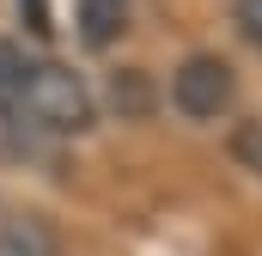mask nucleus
<instances>
[{"label": "nucleus", "mask_w": 262, "mask_h": 256, "mask_svg": "<svg viewBox=\"0 0 262 256\" xmlns=\"http://www.w3.org/2000/svg\"><path fill=\"white\" fill-rule=\"evenodd\" d=\"M116 104H122V110H146V86H140V73H128V79L116 73Z\"/></svg>", "instance_id": "0eeeda50"}, {"label": "nucleus", "mask_w": 262, "mask_h": 256, "mask_svg": "<svg viewBox=\"0 0 262 256\" xmlns=\"http://www.w3.org/2000/svg\"><path fill=\"white\" fill-rule=\"evenodd\" d=\"M232 92H238V79H232V61H220V55H189L171 79V98L189 122H213L232 104Z\"/></svg>", "instance_id": "f03ea898"}, {"label": "nucleus", "mask_w": 262, "mask_h": 256, "mask_svg": "<svg viewBox=\"0 0 262 256\" xmlns=\"http://www.w3.org/2000/svg\"><path fill=\"white\" fill-rule=\"evenodd\" d=\"M18 67H25V49H12V43L0 37V92L12 86V73H18Z\"/></svg>", "instance_id": "1a4fd4ad"}, {"label": "nucleus", "mask_w": 262, "mask_h": 256, "mask_svg": "<svg viewBox=\"0 0 262 256\" xmlns=\"http://www.w3.org/2000/svg\"><path fill=\"white\" fill-rule=\"evenodd\" d=\"M232 153H238L244 171H256V177H262V116H250V122L232 134Z\"/></svg>", "instance_id": "423d86ee"}, {"label": "nucleus", "mask_w": 262, "mask_h": 256, "mask_svg": "<svg viewBox=\"0 0 262 256\" xmlns=\"http://www.w3.org/2000/svg\"><path fill=\"white\" fill-rule=\"evenodd\" d=\"M0 256H61V232L43 214H0Z\"/></svg>", "instance_id": "7ed1b4c3"}, {"label": "nucleus", "mask_w": 262, "mask_h": 256, "mask_svg": "<svg viewBox=\"0 0 262 256\" xmlns=\"http://www.w3.org/2000/svg\"><path fill=\"white\" fill-rule=\"evenodd\" d=\"M31 159H49V134L31 128L12 104H0V165H31Z\"/></svg>", "instance_id": "20e7f679"}, {"label": "nucleus", "mask_w": 262, "mask_h": 256, "mask_svg": "<svg viewBox=\"0 0 262 256\" xmlns=\"http://www.w3.org/2000/svg\"><path fill=\"white\" fill-rule=\"evenodd\" d=\"M128 25V0H79V37L92 49L116 43V31Z\"/></svg>", "instance_id": "39448f33"}, {"label": "nucleus", "mask_w": 262, "mask_h": 256, "mask_svg": "<svg viewBox=\"0 0 262 256\" xmlns=\"http://www.w3.org/2000/svg\"><path fill=\"white\" fill-rule=\"evenodd\" d=\"M232 12H238V31H244L250 43H262V0H238Z\"/></svg>", "instance_id": "6e6552de"}, {"label": "nucleus", "mask_w": 262, "mask_h": 256, "mask_svg": "<svg viewBox=\"0 0 262 256\" xmlns=\"http://www.w3.org/2000/svg\"><path fill=\"white\" fill-rule=\"evenodd\" d=\"M0 104H12L18 116L31 128H43L49 140L55 134H79V128H92V92H85V79L61 61H25L12 73V86L0 92Z\"/></svg>", "instance_id": "f257e3e1"}]
</instances>
